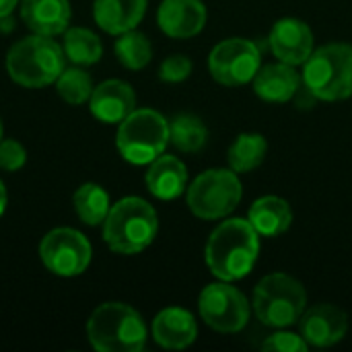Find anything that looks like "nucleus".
<instances>
[{
	"instance_id": "1",
	"label": "nucleus",
	"mask_w": 352,
	"mask_h": 352,
	"mask_svg": "<svg viewBox=\"0 0 352 352\" xmlns=\"http://www.w3.org/2000/svg\"><path fill=\"white\" fill-rule=\"evenodd\" d=\"M260 254V233L248 219H229L221 223L208 237L204 260L208 270L225 283L245 278Z\"/></svg>"
},
{
	"instance_id": "2",
	"label": "nucleus",
	"mask_w": 352,
	"mask_h": 352,
	"mask_svg": "<svg viewBox=\"0 0 352 352\" xmlns=\"http://www.w3.org/2000/svg\"><path fill=\"white\" fill-rule=\"evenodd\" d=\"M157 210L138 196L118 200L103 221V239L111 252L134 256L144 252L157 237Z\"/></svg>"
},
{
	"instance_id": "3",
	"label": "nucleus",
	"mask_w": 352,
	"mask_h": 352,
	"mask_svg": "<svg viewBox=\"0 0 352 352\" xmlns=\"http://www.w3.org/2000/svg\"><path fill=\"white\" fill-rule=\"evenodd\" d=\"M87 336L99 352H140L146 344V326L134 307L109 301L91 314Z\"/></svg>"
},
{
	"instance_id": "4",
	"label": "nucleus",
	"mask_w": 352,
	"mask_h": 352,
	"mask_svg": "<svg viewBox=\"0 0 352 352\" xmlns=\"http://www.w3.org/2000/svg\"><path fill=\"white\" fill-rule=\"evenodd\" d=\"M64 47L47 35H29L16 41L6 54L8 76L27 89L56 82L64 70Z\"/></svg>"
},
{
	"instance_id": "5",
	"label": "nucleus",
	"mask_w": 352,
	"mask_h": 352,
	"mask_svg": "<svg viewBox=\"0 0 352 352\" xmlns=\"http://www.w3.org/2000/svg\"><path fill=\"white\" fill-rule=\"evenodd\" d=\"M303 82L320 101H344L352 97V45L326 43L303 64Z\"/></svg>"
},
{
	"instance_id": "6",
	"label": "nucleus",
	"mask_w": 352,
	"mask_h": 352,
	"mask_svg": "<svg viewBox=\"0 0 352 352\" xmlns=\"http://www.w3.org/2000/svg\"><path fill=\"white\" fill-rule=\"evenodd\" d=\"M307 307L303 283L285 272L264 276L254 291V314L270 328H287L301 320Z\"/></svg>"
},
{
	"instance_id": "7",
	"label": "nucleus",
	"mask_w": 352,
	"mask_h": 352,
	"mask_svg": "<svg viewBox=\"0 0 352 352\" xmlns=\"http://www.w3.org/2000/svg\"><path fill=\"white\" fill-rule=\"evenodd\" d=\"M116 144L132 165H151L169 144V122L155 109H134L120 122Z\"/></svg>"
},
{
	"instance_id": "8",
	"label": "nucleus",
	"mask_w": 352,
	"mask_h": 352,
	"mask_svg": "<svg viewBox=\"0 0 352 352\" xmlns=\"http://www.w3.org/2000/svg\"><path fill=\"white\" fill-rule=\"evenodd\" d=\"M243 188L233 169H208L188 188V208L202 221L229 217L241 202Z\"/></svg>"
},
{
	"instance_id": "9",
	"label": "nucleus",
	"mask_w": 352,
	"mask_h": 352,
	"mask_svg": "<svg viewBox=\"0 0 352 352\" xmlns=\"http://www.w3.org/2000/svg\"><path fill=\"white\" fill-rule=\"evenodd\" d=\"M198 311L204 324L214 332L235 334L248 326L252 305L241 291L225 280H219L202 289L198 297Z\"/></svg>"
},
{
	"instance_id": "10",
	"label": "nucleus",
	"mask_w": 352,
	"mask_h": 352,
	"mask_svg": "<svg viewBox=\"0 0 352 352\" xmlns=\"http://www.w3.org/2000/svg\"><path fill=\"white\" fill-rule=\"evenodd\" d=\"M262 66L258 43L245 37H229L217 43L208 56V68L217 82L225 87H243L254 80Z\"/></svg>"
},
{
	"instance_id": "11",
	"label": "nucleus",
	"mask_w": 352,
	"mask_h": 352,
	"mask_svg": "<svg viewBox=\"0 0 352 352\" xmlns=\"http://www.w3.org/2000/svg\"><path fill=\"white\" fill-rule=\"evenodd\" d=\"M91 243L89 239L70 227H58L50 231L39 243V258L43 266L56 276H78L91 264Z\"/></svg>"
},
{
	"instance_id": "12",
	"label": "nucleus",
	"mask_w": 352,
	"mask_h": 352,
	"mask_svg": "<svg viewBox=\"0 0 352 352\" xmlns=\"http://www.w3.org/2000/svg\"><path fill=\"white\" fill-rule=\"evenodd\" d=\"M268 45L276 60L291 64V66H301L307 62V58L316 50V39L311 27L295 16H285L274 23Z\"/></svg>"
},
{
	"instance_id": "13",
	"label": "nucleus",
	"mask_w": 352,
	"mask_h": 352,
	"mask_svg": "<svg viewBox=\"0 0 352 352\" xmlns=\"http://www.w3.org/2000/svg\"><path fill=\"white\" fill-rule=\"evenodd\" d=\"M301 336L309 346L328 349L338 344L349 332V316L336 305H316L303 311L301 322Z\"/></svg>"
},
{
	"instance_id": "14",
	"label": "nucleus",
	"mask_w": 352,
	"mask_h": 352,
	"mask_svg": "<svg viewBox=\"0 0 352 352\" xmlns=\"http://www.w3.org/2000/svg\"><path fill=\"white\" fill-rule=\"evenodd\" d=\"M89 109L103 124H120L136 109L134 89L120 78L103 80L93 89Z\"/></svg>"
},
{
	"instance_id": "15",
	"label": "nucleus",
	"mask_w": 352,
	"mask_h": 352,
	"mask_svg": "<svg viewBox=\"0 0 352 352\" xmlns=\"http://www.w3.org/2000/svg\"><path fill=\"white\" fill-rule=\"evenodd\" d=\"M206 16L202 0H163L157 12V23L165 35L173 39H190L204 29Z\"/></svg>"
},
{
	"instance_id": "16",
	"label": "nucleus",
	"mask_w": 352,
	"mask_h": 352,
	"mask_svg": "<svg viewBox=\"0 0 352 352\" xmlns=\"http://www.w3.org/2000/svg\"><path fill=\"white\" fill-rule=\"evenodd\" d=\"M153 338L159 346L169 351H184L194 344L198 326L194 316L184 307H167L153 320Z\"/></svg>"
},
{
	"instance_id": "17",
	"label": "nucleus",
	"mask_w": 352,
	"mask_h": 352,
	"mask_svg": "<svg viewBox=\"0 0 352 352\" xmlns=\"http://www.w3.org/2000/svg\"><path fill=\"white\" fill-rule=\"evenodd\" d=\"M254 93L266 103H287L293 101L297 89L303 82V76L295 70V66L285 62H274L260 66L254 76Z\"/></svg>"
},
{
	"instance_id": "18",
	"label": "nucleus",
	"mask_w": 352,
	"mask_h": 352,
	"mask_svg": "<svg viewBox=\"0 0 352 352\" xmlns=\"http://www.w3.org/2000/svg\"><path fill=\"white\" fill-rule=\"evenodd\" d=\"M68 0H21V19L37 35H60L70 23Z\"/></svg>"
},
{
	"instance_id": "19",
	"label": "nucleus",
	"mask_w": 352,
	"mask_h": 352,
	"mask_svg": "<svg viewBox=\"0 0 352 352\" xmlns=\"http://www.w3.org/2000/svg\"><path fill=\"white\" fill-rule=\"evenodd\" d=\"M148 0H95L93 16L109 35H122L138 27L146 14Z\"/></svg>"
},
{
	"instance_id": "20",
	"label": "nucleus",
	"mask_w": 352,
	"mask_h": 352,
	"mask_svg": "<svg viewBox=\"0 0 352 352\" xmlns=\"http://www.w3.org/2000/svg\"><path fill=\"white\" fill-rule=\"evenodd\" d=\"M146 188L159 200H175L188 190V169L173 155L157 157L146 171Z\"/></svg>"
},
{
	"instance_id": "21",
	"label": "nucleus",
	"mask_w": 352,
	"mask_h": 352,
	"mask_svg": "<svg viewBox=\"0 0 352 352\" xmlns=\"http://www.w3.org/2000/svg\"><path fill=\"white\" fill-rule=\"evenodd\" d=\"M248 221L262 237H278L291 229L293 210L280 196H262L252 204Z\"/></svg>"
},
{
	"instance_id": "22",
	"label": "nucleus",
	"mask_w": 352,
	"mask_h": 352,
	"mask_svg": "<svg viewBox=\"0 0 352 352\" xmlns=\"http://www.w3.org/2000/svg\"><path fill=\"white\" fill-rule=\"evenodd\" d=\"M266 153H268V140L262 134L243 132L229 146V153H227L229 167L235 173H250L264 163Z\"/></svg>"
},
{
	"instance_id": "23",
	"label": "nucleus",
	"mask_w": 352,
	"mask_h": 352,
	"mask_svg": "<svg viewBox=\"0 0 352 352\" xmlns=\"http://www.w3.org/2000/svg\"><path fill=\"white\" fill-rule=\"evenodd\" d=\"M169 142L182 153H200L208 142V128L198 116L179 113L169 122Z\"/></svg>"
},
{
	"instance_id": "24",
	"label": "nucleus",
	"mask_w": 352,
	"mask_h": 352,
	"mask_svg": "<svg viewBox=\"0 0 352 352\" xmlns=\"http://www.w3.org/2000/svg\"><path fill=\"white\" fill-rule=\"evenodd\" d=\"M74 210L85 225H103L111 208L109 194L99 184H82L72 198Z\"/></svg>"
},
{
	"instance_id": "25",
	"label": "nucleus",
	"mask_w": 352,
	"mask_h": 352,
	"mask_svg": "<svg viewBox=\"0 0 352 352\" xmlns=\"http://www.w3.org/2000/svg\"><path fill=\"white\" fill-rule=\"evenodd\" d=\"M64 54L78 66H91L101 60L103 45L97 33L85 27H70L64 31Z\"/></svg>"
},
{
	"instance_id": "26",
	"label": "nucleus",
	"mask_w": 352,
	"mask_h": 352,
	"mask_svg": "<svg viewBox=\"0 0 352 352\" xmlns=\"http://www.w3.org/2000/svg\"><path fill=\"white\" fill-rule=\"evenodd\" d=\"M113 50L120 64L126 66L128 70H142L153 60V45L148 37L136 29L122 33Z\"/></svg>"
},
{
	"instance_id": "27",
	"label": "nucleus",
	"mask_w": 352,
	"mask_h": 352,
	"mask_svg": "<svg viewBox=\"0 0 352 352\" xmlns=\"http://www.w3.org/2000/svg\"><path fill=\"white\" fill-rule=\"evenodd\" d=\"M93 78L87 70L74 66V68H64L60 76L56 78V91L58 95L70 103V105H82L91 99L93 93Z\"/></svg>"
},
{
	"instance_id": "28",
	"label": "nucleus",
	"mask_w": 352,
	"mask_h": 352,
	"mask_svg": "<svg viewBox=\"0 0 352 352\" xmlns=\"http://www.w3.org/2000/svg\"><path fill=\"white\" fill-rule=\"evenodd\" d=\"M192 68H194V64L188 56L173 54L163 60V64L159 68V78L165 82H184L192 74Z\"/></svg>"
},
{
	"instance_id": "29",
	"label": "nucleus",
	"mask_w": 352,
	"mask_h": 352,
	"mask_svg": "<svg viewBox=\"0 0 352 352\" xmlns=\"http://www.w3.org/2000/svg\"><path fill=\"white\" fill-rule=\"evenodd\" d=\"M266 352H307L309 344L305 342L303 336L293 334V332H276L268 336L262 344Z\"/></svg>"
},
{
	"instance_id": "30",
	"label": "nucleus",
	"mask_w": 352,
	"mask_h": 352,
	"mask_svg": "<svg viewBox=\"0 0 352 352\" xmlns=\"http://www.w3.org/2000/svg\"><path fill=\"white\" fill-rule=\"evenodd\" d=\"M27 163V151L19 140L6 138L0 140V169L2 171H19Z\"/></svg>"
},
{
	"instance_id": "31",
	"label": "nucleus",
	"mask_w": 352,
	"mask_h": 352,
	"mask_svg": "<svg viewBox=\"0 0 352 352\" xmlns=\"http://www.w3.org/2000/svg\"><path fill=\"white\" fill-rule=\"evenodd\" d=\"M16 4H19V0H0V19L10 16V12L14 10Z\"/></svg>"
},
{
	"instance_id": "32",
	"label": "nucleus",
	"mask_w": 352,
	"mask_h": 352,
	"mask_svg": "<svg viewBox=\"0 0 352 352\" xmlns=\"http://www.w3.org/2000/svg\"><path fill=\"white\" fill-rule=\"evenodd\" d=\"M6 200H8L6 188H4V184H2V179H0V217H2V212H4V208H6Z\"/></svg>"
},
{
	"instance_id": "33",
	"label": "nucleus",
	"mask_w": 352,
	"mask_h": 352,
	"mask_svg": "<svg viewBox=\"0 0 352 352\" xmlns=\"http://www.w3.org/2000/svg\"><path fill=\"white\" fill-rule=\"evenodd\" d=\"M0 140H2V120H0Z\"/></svg>"
}]
</instances>
